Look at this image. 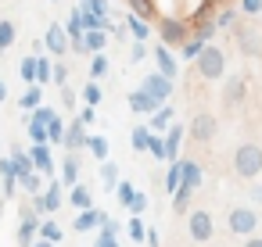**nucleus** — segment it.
<instances>
[{
	"mask_svg": "<svg viewBox=\"0 0 262 247\" xmlns=\"http://www.w3.org/2000/svg\"><path fill=\"white\" fill-rule=\"evenodd\" d=\"M158 36H162V47H183L190 40V22L176 18V15H162L158 18Z\"/></svg>",
	"mask_w": 262,
	"mask_h": 247,
	"instance_id": "nucleus-2",
	"label": "nucleus"
},
{
	"mask_svg": "<svg viewBox=\"0 0 262 247\" xmlns=\"http://www.w3.org/2000/svg\"><path fill=\"white\" fill-rule=\"evenodd\" d=\"M61 104L72 108V104H76V93H72V90H61Z\"/></svg>",
	"mask_w": 262,
	"mask_h": 247,
	"instance_id": "nucleus-52",
	"label": "nucleus"
},
{
	"mask_svg": "<svg viewBox=\"0 0 262 247\" xmlns=\"http://www.w3.org/2000/svg\"><path fill=\"white\" fill-rule=\"evenodd\" d=\"M244 247H262V236H248V240H244Z\"/></svg>",
	"mask_w": 262,
	"mask_h": 247,
	"instance_id": "nucleus-56",
	"label": "nucleus"
},
{
	"mask_svg": "<svg viewBox=\"0 0 262 247\" xmlns=\"http://www.w3.org/2000/svg\"><path fill=\"white\" fill-rule=\"evenodd\" d=\"M237 22V11H223L219 18H215V26H233Z\"/></svg>",
	"mask_w": 262,
	"mask_h": 247,
	"instance_id": "nucleus-51",
	"label": "nucleus"
},
{
	"mask_svg": "<svg viewBox=\"0 0 262 247\" xmlns=\"http://www.w3.org/2000/svg\"><path fill=\"white\" fill-rule=\"evenodd\" d=\"M69 201H72L76 208H83V211H86V208H90V190H86V186H72Z\"/></svg>",
	"mask_w": 262,
	"mask_h": 247,
	"instance_id": "nucleus-29",
	"label": "nucleus"
},
{
	"mask_svg": "<svg viewBox=\"0 0 262 247\" xmlns=\"http://www.w3.org/2000/svg\"><path fill=\"white\" fill-rule=\"evenodd\" d=\"M51 68L54 65L47 58H36V83H51Z\"/></svg>",
	"mask_w": 262,
	"mask_h": 247,
	"instance_id": "nucleus-34",
	"label": "nucleus"
},
{
	"mask_svg": "<svg viewBox=\"0 0 262 247\" xmlns=\"http://www.w3.org/2000/svg\"><path fill=\"white\" fill-rule=\"evenodd\" d=\"M155 58H158V76L172 79V76H176V61H172L169 47H155Z\"/></svg>",
	"mask_w": 262,
	"mask_h": 247,
	"instance_id": "nucleus-18",
	"label": "nucleus"
},
{
	"mask_svg": "<svg viewBox=\"0 0 262 247\" xmlns=\"http://www.w3.org/2000/svg\"><path fill=\"white\" fill-rule=\"evenodd\" d=\"M226 226H230V233H237V236H251L255 226H258V211H255V208H233V211L226 215Z\"/></svg>",
	"mask_w": 262,
	"mask_h": 247,
	"instance_id": "nucleus-6",
	"label": "nucleus"
},
{
	"mask_svg": "<svg viewBox=\"0 0 262 247\" xmlns=\"http://www.w3.org/2000/svg\"><path fill=\"white\" fill-rule=\"evenodd\" d=\"M101 218H104L101 211H94V208H86V211H83V215L76 218V229H79V233H86V229H94V226H101Z\"/></svg>",
	"mask_w": 262,
	"mask_h": 247,
	"instance_id": "nucleus-22",
	"label": "nucleus"
},
{
	"mask_svg": "<svg viewBox=\"0 0 262 247\" xmlns=\"http://www.w3.org/2000/svg\"><path fill=\"white\" fill-rule=\"evenodd\" d=\"M51 79H54L58 86H65V83H69V68H65V65H54V68H51Z\"/></svg>",
	"mask_w": 262,
	"mask_h": 247,
	"instance_id": "nucleus-45",
	"label": "nucleus"
},
{
	"mask_svg": "<svg viewBox=\"0 0 262 247\" xmlns=\"http://www.w3.org/2000/svg\"><path fill=\"white\" fill-rule=\"evenodd\" d=\"M147 151H151L155 158H165V143H162V140H158L155 133H151V143H147Z\"/></svg>",
	"mask_w": 262,
	"mask_h": 247,
	"instance_id": "nucleus-46",
	"label": "nucleus"
},
{
	"mask_svg": "<svg viewBox=\"0 0 262 247\" xmlns=\"http://www.w3.org/2000/svg\"><path fill=\"white\" fill-rule=\"evenodd\" d=\"M241 11L244 15H258L262 11V0H241Z\"/></svg>",
	"mask_w": 262,
	"mask_h": 247,
	"instance_id": "nucleus-47",
	"label": "nucleus"
},
{
	"mask_svg": "<svg viewBox=\"0 0 262 247\" xmlns=\"http://www.w3.org/2000/svg\"><path fill=\"white\" fill-rule=\"evenodd\" d=\"M33 247H54V243H51V240H36Z\"/></svg>",
	"mask_w": 262,
	"mask_h": 247,
	"instance_id": "nucleus-59",
	"label": "nucleus"
},
{
	"mask_svg": "<svg viewBox=\"0 0 262 247\" xmlns=\"http://www.w3.org/2000/svg\"><path fill=\"white\" fill-rule=\"evenodd\" d=\"M29 136H33V143H47V126L29 122Z\"/></svg>",
	"mask_w": 262,
	"mask_h": 247,
	"instance_id": "nucleus-41",
	"label": "nucleus"
},
{
	"mask_svg": "<svg viewBox=\"0 0 262 247\" xmlns=\"http://www.w3.org/2000/svg\"><path fill=\"white\" fill-rule=\"evenodd\" d=\"M47 143H65V126H61V118L54 115L51 118V126H47Z\"/></svg>",
	"mask_w": 262,
	"mask_h": 247,
	"instance_id": "nucleus-26",
	"label": "nucleus"
},
{
	"mask_svg": "<svg viewBox=\"0 0 262 247\" xmlns=\"http://www.w3.org/2000/svg\"><path fill=\"white\" fill-rule=\"evenodd\" d=\"M129 236H133V240H144V236H147V229L140 226V218H133V222H129Z\"/></svg>",
	"mask_w": 262,
	"mask_h": 247,
	"instance_id": "nucleus-49",
	"label": "nucleus"
},
{
	"mask_svg": "<svg viewBox=\"0 0 262 247\" xmlns=\"http://www.w3.org/2000/svg\"><path fill=\"white\" fill-rule=\"evenodd\" d=\"M33 208H36V211H58V208H61V186L51 183V190H47L43 197H36Z\"/></svg>",
	"mask_w": 262,
	"mask_h": 247,
	"instance_id": "nucleus-12",
	"label": "nucleus"
},
{
	"mask_svg": "<svg viewBox=\"0 0 262 247\" xmlns=\"http://www.w3.org/2000/svg\"><path fill=\"white\" fill-rule=\"evenodd\" d=\"M0 101H8V86H4V79H0Z\"/></svg>",
	"mask_w": 262,
	"mask_h": 247,
	"instance_id": "nucleus-58",
	"label": "nucleus"
},
{
	"mask_svg": "<svg viewBox=\"0 0 262 247\" xmlns=\"http://www.w3.org/2000/svg\"><path fill=\"white\" fill-rule=\"evenodd\" d=\"M144 54H147V51H144V43H133V61H140Z\"/></svg>",
	"mask_w": 262,
	"mask_h": 247,
	"instance_id": "nucleus-53",
	"label": "nucleus"
},
{
	"mask_svg": "<svg viewBox=\"0 0 262 247\" xmlns=\"http://www.w3.org/2000/svg\"><path fill=\"white\" fill-rule=\"evenodd\" d=\"M40 236L51 240V243H58V240H61V229H58L54 222H40Z\"/></svg>",
	"mask_w": 262,
	"mask_h": 247,
	"instance_id": "nucleus-36",
	"label": "nucleus"
},
{
	"mask_svg": "<svg viewBox=\"0 0 262 247\" xmlns=\"http://www.w3.org/2000/svg\"><path fill=\"white\" fill-rule=\"evenodd\" d=\"M126 26L133 29V36H137V40H147V26H144L140 18H133V15H129V18H126Z\"/></svg>",
	"mask_w": 262,
	"mask_h": 247,
	"instance_id": "nucleus-38",
	"label": "nucleus"
},
{
	"mask_svg": "<svg viewBox=\"0 0 262 247\" xmlns=\"http://www.w3.org/2000/svg\"><path fill=\"white\" fill-rule=\"evenodd\" d=\"M129 108H133V111H137V115H155V111H158V108H162V104H158V101H155V97H147V93H144V90H137V93H133V97H129Z\"/></svg>",
	"mask_w": 262,
	"mask_h": 247,
	"instance_id": "nucleus-14",
	"label": "nucleus"
},
{
	"mask_svg": "<svg viewBox=\"0 0 262 247\" xmlns=\"http://www.w3.org/2000/svg\"><path fill=\"white\" fill-rule=\"evenodd\" d=\"M126 4H129L133 18H140V22H155V18H158V8H155V0H126Z\"/></svg>",
	"mask_w": 262,
	"mask_h": 247,
	"instance_id": "nucleus-13",
	"label": "nucleus"
},
{
	"mask_svg": "<svg viewBox=\"0 0 262 247\" xmlns=\"http://www.w3.org/2000/svg\"><path fill=\"white\" fill-rule=\"evenodd\" d=\"M180 186H190V190L201 186V168H198V161H180Z\"/></svg>",
	"mask_w": 262,
	"mask_h": 247,
	"instance_id": "nucleus-16",
	"label": "nucleus"
},
{
	"mask_svg": "<svg viewBox=\"0 0 262 247\" xmlns=\"http://www.w3.org/2000/svg\"><path fill=\"white\" fill-rule=\"evenodd\" d=\"M79 122H83V126H90V122H94V108H86V111L79 115Z\"/></svg>",
	"mask_w": 262,
	"mask_h": 247,
	"instance_id": "nucleus-54",
	"label": "nucleus"
},
{
	"mask_svg": "<svg viewBox=\"0 0 262 247\" xmlns=\"http://www.w3.org/2000/svg\"><path fill=\"white\" fill-rule=\"evenodd\" d=\"M251 201H255V204H262V186H251Z\"/></svg>",
	"mask_w": 262,
	"mask_h": 247,
	"instance_id": "nucleus-55",
	"label": "nucleus"
},
{
	"mask_svg": "<svg viewBox=\"0 0 262 247\" xmlns=\"http://www.w3.org/2000/svg\"><path fill=\"white\" fill-rule=\"evenodd\" d=\"M83 43H86V51L101 54V51H104V43H108V33H101V29H90V33H83Z\"/></svg>",
	"mask_w": 262,
	"mask_h": 247,
	"instance_id": "nucleus-21",
	"label": "nucleus"
},
{
	"mask_svg": "<svg viewBox=\"0 0 262 247\" xmlns=\"http://www.w3.org/2000/svg\"><path fill=\"white\" fill-rule=\"evenodd\" d=\"M190 140L194 143H212L215 140V133H219V118L212 115V111H198L194 118H190Z\"/></svg>",
	"mask_w": 262,
	"mask_h": 247,
	"instance_id": "nucleus-5",
	"label": "nucleus"
},
{
	"mask_svg": "<svg viewBox=\"0 0 262 247\" xmlns=\"http://www.w3.org/2000/svg\"><path fill=\"white\" fill-rule=\"evenodd\" d=\"M140 90H144L147 97H155L158 104H165V101H169V93H172V79H165V76H147Z\"/></svg>",
	"mask_w": 262,
	"mask_h": 247,
	"instance_id": "nucleus-9",
	"label": "nucleus"
},
{
	"mask_svg": "<svg viewBox=\"0 0 262 247\" xmlns=\"http://www.w3.org/2000/svg\"><path fill=\"white\" fill-rule=\"evenodd\" d=\"M58 111H51V108H36L33 111V122H40V126H51V118H54Z\"/></svg>",
	"mask_w": 262,
	"mask_h": 247,
	"instance_id": "nucleus-43",
	"label": "nucleus"
},
{
	"mask_svg": "<svg viewBox=\"0 0 262 247\" xmlns=\"http://www.w3.org/2000/svg\"><path fill=\"white\" fill-rule=\"evenodd\" d=\"M165 190H169V193H176V190H180V161H172V165H169V176H165Z\"/></svg>",
	"mask_w": 262,
	"mask_h": 247,
	"instance_id": "nucleus-31",
	"label": "nucleus"
},
{
	"mask_svg": "<svg viewBox=\"0 0 262 247\" xmlns=\"http://www.w3.org/2000/svg\"><path fill=\"white\" fill-rule=\"evenodd\" d=\"M205 47H208V43H201V40H187V43H183V58H198Z\"/></svg>",
	"mask_w": 262,
	"mask_h": 247,
	"instance_id": "nucleus-39",
	"label": "nucleus"
},
{
	"mask_svg": "<svg viewBox=\"0 0 262 247\" xmlns=\"http://www.w3.org/2000/svg\"><path fill=\"white\" fill-rule=\"evenodd\" d=\"M144 208H147V197H144V193H137V197H133V204H129V211H133V215H140Z\"/></svg>",
	"mask_w": 262,
	"mask_h": 247,
	"instance_id": "nucleus-50",
	"label": "nucleus"
},
{
	"mask_svg": "<svg viewBox=\"0 0 262 247\" xmlns=\"http://www.w3.org/2000/svg\"><path fill=\"white\" fill-rule=\"evenodd\" d=\"M65 147L69 151H79V147H86V133H83V122L76 118L69 129H65Z\"/></svg>",
	"mask_w": 262,
	"mask_h": 247,
	"instance_id": "nucleus-17",
	"label": "nucleus"
},
{
	"mask_svg": "<svg viewBox=\"0 0 262 247\" xmlns=\"http://www.w3.org/2000/svg\"><path fill=\"white\" fill-rule=\"evenodd\" d=\"M22 186H26L29 193H40V176H36V172H33V176H26V179H22Z\"/></svg>",
	"mask_w": 262,
	"mask_h": 247,
	"instance_id": "nucleus-48",
	"label": "nucleus"
},
{
	"mask_svg": "<svg viewBox=\"0 0 262 247\" xmlns=\"http://www.w3.org/2000/svg\"><path fill=\"white\" fill-rule=\"evenodd\" d=\"M15 43V26L11 22H0V51Z\"/></svg>",
	"mask_w": 262,
	"mask_h": 247,
	"instance_id": "nucleus-32",
	"label": "nucleus"
},
{
	"mask_svg": "<svg viewBox=\"0 0 262 247\" xmlns=\"http://www.w3.org/2000/svg\"><path fill=\"white\" fill-rule=\"evenodd\" d=\"M43 43H47V51L65 54V51H69V33H65L61 26H51V29H47V36H43Z\"/></svg>",
	"mask_w": 262,
	"mask_h": 247,
	"instance_id": "nucleus-11",
	"label": "nucleus"
},
{
	"mask_svg": "<svg viewBox=\"0 0 262 247\" xmlns=\"http://www.w3.org/2000/svg\"><path fill=\"white\" fill-rule=\"evenodd\" d=\"M61 176H65V183H76V179H79V168H76V158H69V161L61 165Z\"/></svg>",
	"mask_w": 262,
	"mask_h": 247,
	"instance_id": "nucleus-42",
	"label": "nucleus"
},
{
	"mask_svg": "<svg viewBox=\"0 0 262 247\" xmlns=\"http://www.w3.org/2000/svg\"><path fill=\"white\" fill-rule=\"evenodd\" d=\"M83 101H86L90 108H94V104H101V86H97V83H90V86L83 90Z\"/></svg>",
	"mask_w": 262,
	"mask_h": 247,
	"instance_id": "nucleus-40",
	"label": "nucleus"
},
{
	"mask_svg": "<svg viewBox=\"0 0 262 247\" xmlns=\"http://www.w3.org/2000/svg\"><path fill=\"white\" fill-rule=\"evenodd\" d=\"M180 140H183V126H172L169 136L162 140V143H165V161H176V154H180Z\"/></svg>",
	"mask_w": 262,
	"mask_h": 247,
	"instance_id": "nucleus-19",
	"label": "nucleus"
},
{
	"mask_svg": "<svg viewBox=\"0 0 262 247\" xmlns=\"http://www.w3.org/2000/svg\"><path fill=\"white\" fill-rule=\"evenodd\" d=\"M233 172L241 179H255L262 176V147L258 143H241L233 151Z\"/></svg>",
	"mask_w": 262,
	"mask_h": 247,
	"instance_id": "nucleus-1",
	"label": "nucleus"
},
{
	"mask_svg": "<svg viewBox=\"0 0 262 247\" xmlns=\"http://www.w3.org/2000/svg\"><path fill=\"white\" fill-rule=\"evenodd\" d=\"M219 4H223V0H201V8H212V11H215Z\"/></svg>",
	"mask_w": 262,
	"mask_h": 247,
	"instance_id": "nucleus-57",
	"label": "nucleus"
},
{
	"mask_svg": "<svg viewBox=\"0 0 262 247\" xmlns=\"http://www.w3.org/2000/svg\"><path fill=\"white\" fill-rule=\"evenodd\" d=\"M244 93H248V83H244L241 76H230L226 86H223V104H226V108H237V104L244 101Z\"/></svg>",
	"mask_w": 262,
	"mask_h": 247,
	"instance_id": "nucleus-10",
	"label": "nucleus"
},
{
	"mask_svg": "<svg viewBox=\"0 0 262 247\" xmlns=\"http://www.w3.org/2000/svg\"><path fill=\"white\" fill-rule=\"evenodd\" d=\"M104 72H108V58H104V54H94V61H90V76L101 79Z\"/></svg>",
	"mask_w": 262,
	"mask_h": 247,
	"instance_id": "nucleus-33",
	"label": "nucleus"
},
{
	"mask_svg": "<svg viewBox=\"0 0 262 247\" xmlns=\"http://www.w3.org/2000/svg\"><path fill=\"white\" fill-rule=\"evenodd\" d=\"M40 233V218H36V208H22V226H18V243L22 247H33L36 236Z\"/></svg>",
	"mask_w": 262,
	"mask_h": 247,
	"instance_id": "nucleus-8",
	"label": "nucleus"
},
{
	"mask_svg": "<svg viewBox=\"0 0 262 247\" xmlns=\"http://www.w3.org/2000/svg\"><path fill=\"white\" fill-rule=\"evenodd\" d=\"M115 193H119V201H122V204H133V197H137V190H133L129 183H119V190H115Z\"/></svg>",
	"mask_w": 262,
	"mask_h": 247,
	"instance_id": "nucleus-44",
	"label": "nucleus"
},
{
	"mask_svg": "<svg viewBox=\"0 0 262 247\" xmlns=\"http://www.w3.org/2000/svg\"><path fill=\"white\" fill-rule=\"evenodd\" d=\"M233 43L244 58H262V36L248 22H233Z\"/></svg>",
	"mask_w": 262,
	"mask_h": 247,
	"instance_id": "nucleus-4",
	"label": "nucleus"
},
{
	"mask_svg": "<svg viewBox=\"0 0 262 247\" xmlns=\"http://www.w3.org/2000/svg\"><path fill=\"white\" fill-rule=\"evenodd\" d=\"M86 147H90V154H94L97 161L108 158V140H104V136H86Z\"/></svg>",
	"mask_w": 262,
	"mask_h": 247,
	"instance_id": "nucleus-24",
	"label": "nucleus"
},
{
	"mask_svg": "<svg viewBox=\"0 0 262 247\" xmlns=\"http://www.w3.org/2000/svg\"><path fill=\"white\" fill-rule=\"evenodd\" d=\"M187 229H190V240H194V243H208V240H212V233H215L212 211H190Z\"/></svg>",
	"mask_w": 262,
	"mask_h": 247,
	"instance_id": "nucleus-7",
	"label": "nucleus"
},
{
	"mask_svg": "<svg viewBox=\"0 0 262 247\" xmlns=\"http://www.w3.org/2000/svg\"><path fill=\"white\" fill-rule=\"evenodd\" d=\"M18 72H22V79H26V83H36V58H26Z\"/></svg>",
	"mask_w": 262,
	"mask_h": 247,
	"instance_id": "nucleus-37",
	"label": "nucleus"
},
{
	"mask_svg": "<svg viewBox=\"0 0 262 247\" xmlns=\"http://www.w3.org/2000/svg\"><path fill=\"white\" fill-rule=\"evenodd\" d=\"M169 122H172V108H169V104H162V108L155 111V118H151V129H165Z\"/></svg>",
	"mask_w": 262,
	"mask_h": 247,
	"instance_id": "nucleus-28",
	"label": "nucleus"
},
{
	"mask_svg": "<svg viewBox=\"0 0 262 247\" xmlns=\"http://www.w3.org/2000/svg\"><path fill=\"white\" fill-rule=\"evenodd\" d=\"M147 143H151V129H144V126L133 129V147L137 151H147Z\"/></svg>",
	"mask_w": 262,
	"mask_h": 247,
	"instance_id": "nucleus-35",
	"label": "nucleus"
},
{
	"mask_svg": "<svg viewBox=\"0 0 262 247\" xmlns=\"http://www.w3.org/2000/svg\"><path fill=\"white\" fill-rule=\"evenodd\" d=\"M29 161H33L40 172H47V176L54 172V161H51V147H47V143H36V147L29 151Z\"/></svg>",
	"mask_w": 262,
	"mask_h": 247,
	"instance_id": "nucleus-15",
	"label": "nucleus"
},
{
	"mask_svg": "<svg viewBox=\"0 0 262 247\" xmlns=\"http://www.w3.org/2000/svg\"><path fill=\"white\" fill-rule=\"evenodd\" d=\"M190 197H194V190H190V186H180V190L172 193V208H176V211H187V208H190Z\"/></svg>",
	"mask_w": 262,
	"mask_h": 247,
	"instance_id": "nucleus-27",
	"label": "nucleus"
},
{
	"mask_svg": "<svg viewBox=\"0 0 262 247\" xmlns=\"http://www.w3.org/2000/svg\"><path fill=\"white\" fill-rule=\"evenodd\" d=\"M198 72H201V79H223L226 76V54H223V47H205L201 54H198Z\"/></svg>",
	"mask_w": 262,
	"mask_h": 247,
	"instance_id": "nucleus-3",
	"label": "nucleus"
},
{
	"mask_svg": "<svg viewBox=\"0 0 262 247\" xmlns=\"http://www.w3.org/2000/svg\"><path fill=\"white\" fill-rule=\"evenodd\" d=\"M11 165H15V179L22 183L26 176H33V161L22 154V151H11Z\"/></svg>",
	"mask_w": 262,
	"mask_h": 247,
	"instance_id": "nucleus-20",
	"label": "nucleus"
},
{
	"mask_svg": "<svg viewBox=\"0 0 262 247\" xmlns=\"http://www.w3.org/2000/svg\"><path fill=\"white\" fill-rule=\"evenodd\" d=\"M79 11H86V15H94V18H108V0H83Z\"/></svg>",
	"mask_w": 262,
	"mask_h": 247,
	"instance_id": "nucleus-25",
	"label": "nucleus"
},
{
	"mask_svg": "<svg viewBox=\"0 0 262 247\" xmlns=\"http://www.w3.org/2000/svg\"><path fill=\"white\" fill-rule=\"evenodd\" d=\"M101 179H104V186L112 190V186L119 183V168H115L112 161H104V165H101Z\"/></svg>",
	"mask_w": 262,
	"mask_h": 247,
	"instance_id": "nucleus-30",
	"label": "nucleus"
},
{
	"mask_svg": "<svg viewBox=\"0 0 262 247\" xmlns=\"http://www.w3.org/2000/svg\"><path fill=\"white\" fill-rule=\"evenodd\" d=\"M40 97H43V93H40V86H29V90H26V97H18L22 111H36V108H40Z\"/></svg>",
	"mask_w": 262,
	"mask_h": 247,
	"instance_id": "nucleus-23",
	"label": "nucleus"
}]
</instances>
